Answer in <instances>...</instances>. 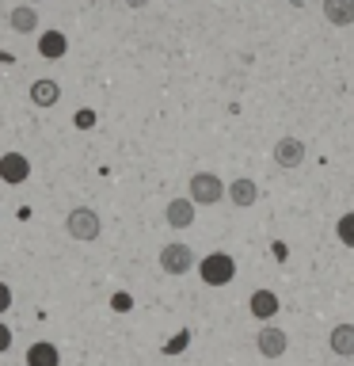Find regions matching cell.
<instances>
[{"mask_svg":"<svg viewBox=\"0 0 354 366\" xmlns=\"http://www.w3.org/2000/svg\"><path fill=\"white\" fill-rule=\"evenodd\" d=\"M350 4H354V0H350Z\"/></svg>","mask_w":354,"mask_h":366,"instance_id":"cell-23","label":"cell"},{"mask_svg":"<svg viewBox=\"0 0 354 366\" xmlns=\"http://www.w3.org/2000/svg\"><path fill=\"white\" fill-rule=\"evenodd\" d=\"M126 4H130V8H145L148 0H126Z\"/></svg>","mask_w":354,"mask_h":366,"instance_id":"cell-21","label":"cell"},{"mask_svg":"<svg viewBox=\"0 0 354 366\" xmlns=\"http://www.w3.org/2000/svg\"><path fill=\"white\" fill-rule=\"evenodd\" d=\"M191 206H213V202H221V194H225V183L221 176H213V172H194L191 176Z\"/></svg>","mask_w":354,"mask_h":366,"instance_id":"cell-2","label":"cell"},{"mask_svg":"<svg viewBox=\"0 0 354 366\" xmlns=\"http://www.w3.org/2000/svg\"><path fill=\"white\" fill-rule=\"evenodd\" d=\"M328 343H331V351H335L339 359H354V325H335Z\"/></svg>","mask_w":354,"mask_h":366,"instance_id":"cell-10","label":"cell"},{"mask_svg":"<svg viewBox=\"0 0 354 366\" xmlns=\"http://www.w3.org/2000/svg\"><path fill=\"white\" fill-rule=\"evenodd\" d=\"M194 252L187 244H179V240H171V244L160 248V271H168V274H187L194 267Z\"/></svg>","mask_w":354,"mask_h":366,"instance_id":"cell-4","label":"cell"},{"mask_svg":"<svg viewBox=\"0 0 354 366\" xmlns=\"http://www.w3.org/2000/svg\"><path fill=\"white\" fill-rule=\"evenodd\" d=\"M61 99V84L57 80H34L31 84V103L34 107H54Z\"/></svg>","mask_w":354,"mask_h":366,"instance_id":"cell-11","label":"cell"},{"mask_svg":"<svg viewBox=\"0 0 354 366\" xmlns=\"http://www.w3.org/2000/svg\"><path fill=\"white\" fill-rule=\"evenodd\" d=\"M8 23H11V31L31 34V31H39V11H34L31 4H19V8L8 11Z\"/></svg>","mask_w":354,"mask_h":366,"instance_id":"cell-14","label":"cell"},{"mask_svg":"<svg viewBox=\"0 0 354 366\" xmlns=\"http://www.w3.org/2000/svg\"><path fill=\"white\" fill-rule=\"evenodd\" d=\"M114 309H118V313H122V309H130V297H126V294H114Z\"/></svg>","mask_w":354,"mask_h":366,"instance_id":"cell-20","label":"cell"},{"mask_svg":"<svg viewBox=\"0 0 354 366\" xmlns=\"http://www.w3.org/2000/svg\"><path fill=\"white\" fill-rule=\"evenodd\" d=\"M225 194H228V202L233 206H256L259 199V187H256V179H233V183H225Z\"/></svg>","mask_w":354,"mask_h":366,"instance_id":"cell-8","label":"cell"},{"mask_svg":"<svg viewBox=\"0 0 354 366\" xmlns=\"http://www.w3.org/2000/svg\"><path fill=\"white\" fill-rule=\"evenodd\" d=\"M256 347H259L263 359H282L285 347H290V340H285V332H282V328L263 325V328H259V336H256Z\"/></svg>","mask_w":354,"mask_h":366,"instance_id":"cell-5","label":"cell"},{"mask_svg":"<svg viewBox=\"0 0 354 366\" xmlns=\"http://www.w3.org/2000/svg\"><path fill=\"white\" fill-rule=\"evenodd\" d=\"M27 366H61V355H57L54 343L39 340V343H31V347H27Z\"/></svg>","mask_w":354,"mask_h":366,"instance_id":"cell-12","label":"cell"},{"mask_svg":"<svg viewBox=\"0 0 354 366\" xmlns=\"http://www.w3.org/2000/svg\"><path fill=\"white\" fill-rule=\"evenodd\" d=\"M65 229H69V237H73V240H96V237L103 233V222H99L96 210H88V206H76V210H69Z\"/></svg>","mask_w":354,"mask_h":366,"instance_id":"cell-3","label":"cell"},{"mask_svg":"<svg viewBox=\"0 0 354 366\" xmlns=\"http://www.w3.org/2000/svg\"><path fill=\"white\" fill-rule=\"evenodd\" d=\"M8 347H11V328L4 325V320H0V355H4Z\"/></svg>","mask_w":354,"mask_h":366,"instance_id":"cell-18","label":"cell"},{"mask_svg":"<svg viewBox=\"0 0 354 366\" xmlns=\"http://www.w3.org/2000/svg\"><path fill=\"white\" fill-rule=\"evenodd\" d=\"M270 157H274V164H278V168H301V160H305V142H301V137H278Z\"/></svg>","mask_w":354,"mask_h":366,"instance_id":"cell-6","label":"cell"},{"mask_svg":"<svg viewBox=\"0 0 354 366\" xmlns=\"http://www.w3.org/2000/svg\"><path fill=\"white\" fill-rule=\"evenodd\" d=\"M27 4H42V0H27Z\"/></svg>","mask_w":354,"mask_h":366,"instance_id":"cell-22","label":"cell"},{"mask_svg":"<svg viewBox=\"0 0 354 366\" xmlns=\"http://www.w3.org/2000/svg\"><path fill=\"white\" fill-rule=\"evenodd\" d=\"M198 274L206 286H228L236 279V259L225 256V252H213V256L198 259Z\"/></svg>","mask_w":354,"mask_h":366,"instance_id":"cell-1","label":"cell"},{"mask_svg":"<svg viewBox=\"0 0 354 366\" xmlns=\"http://www.w3.org/2000/svg\"><path fill=\"white\" fill-rule=\"evenodd\" d=\"M27 176H31V160L23 153H4V157H0V179H4V183L16 187V183H23Z\"/></svg>","mask_w":354,"mask_h":366,"instance_id":"cell-7","label":"cell"},{"mask_svg":"<svg viewBox=\"0 0 354 366\" xmlns=\"http://www.w3.org/2000/svg\"><path fill=\"white\" fill-rule=\"evenodd\" d=\"M324 16H328V23H335V27H350L354 23V4L350 0H324Z\"/></svg>","mask_w":354,"mask_h":366,"instance_id":"cell-16","label":"cell"},{"mask_svg":"<svg viewBox=\"0 0 354 366\" xmlns=\"http://www.w3.org/2000/svg\"><path fill=\"white\" fill-rule=\"evenodd\" d=\"M335 233H339V240H343V244H347V248H354V210L339 217Z\"/></svg>","mask_w":354,"mask_h":366,"instance_id":"cell-17","label":"cell"},{"mask_svg":"<svg viewBox=\"0 0 354 366\" xmlns=\"http://www.w3.org/2000/svg\"><path fill=\"white\" fill-rule=\"evenodd\" d=\"M248 309H251V317H256V320H270L282 309V302H278V294H274V290H256V294H251V302H248Z\"/></svg>","mask_w":354,"mask_h":366,"instance_id":"cell-9","label":"cell"},{"mask_svg":"<svg viewBox=\"0 0 354 366\" xmlns=\"http://www.w3.org/2000/svg\"><path fill=\"white\" fill-rule=\"evenodd\" d=\"M11 309V290H8V282H0V313H8Z\"/></svg>","mask_w":354,"mask_h":366,"instance_id":"cell-19","label":"cell"},{"mask_svg":"<svg viewBox=\"0 0 354 366\" xmlns=\"http://www.w3.org/2000/svg\"><path fill=\"white\" fill-rule=\"evenodd\" d=\"M164 217H168L171 229H187V225L194 222V206H191V199H171L168 210H164Z\"/></svg>","mask_w":354,"mask_h":366,"instance_id":"cell-13","label":"cell"},{"mask_svg":"<svg viewBox=\"0 0 354 366\" xmlns=\"http://www.w3.org/2000/svg\"><path fill=\"white\" fill-rule=\"evenodd\" d=\"M65 50H69V39H65L61 31H46V34H39V54H42V57L57 61V57H65Z\"/></svg>","mask_w":354,"mask_h":366,"instance_id":"cell-15","label":"cell"}]
</instances>
